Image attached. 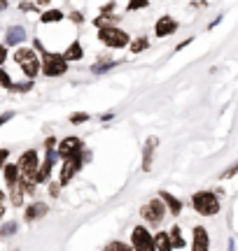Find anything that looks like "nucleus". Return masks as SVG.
<instances>
[{"mask_svg": "<svg viewBox=\"0 0 238 251\" xmlns=\"http://www.w3.org/2000/svg\"><path fill=\"white\" fill-rule=\"evenodd\" d=\"M192 205L201 216H215L220 212V198L212 191H199L192 196Z\"/></svg>", "mask_w": 238, "mask_h": 251, "instance_id": "obj_1", "label": "nucleus"}, {"mask_svg": "<svg viewBox=\"0 0 238 251\" xmlns=\"http://www.w3.org/2000/svg\"><path fill=\"white\" fill-rule=\"evenodd\" d=\"M14 61L19 63V68L24 70L28 79H35V75L42 70V61L35 56L33 49H17L14 51Z\"/></svg>", "mask_w": 238, "mask_h": 251, "instance_id": "obj_2", "label": "nucleus"}, {"mask_svg": "<svg viewBox=\"0 0 238 251\" xmlns=\"http://www.w3.org/2000/svg\"><path fill=\"white\" fill-rule=\"evenodd\" d=\"M98 40L103 45L112 47V49H124V47L131 42L128 33H124L121 28L117 26H105V28H98Z\"/></svg>", "mask_w": 238, "mask_h": 251, "instance_id": "obj_3", "label": "nucleus"}, {"mask_svg": "<svg viewBox=\"0 0 238 251\" xmlns=\"http://www.w3.org/2000/svg\"><path fill=\"white\" fill-rule=\"evenodd\" d=\"M65 70H68V61L63 58V54H52V51L42 54V72H45V77H61Z\"/></svg>", "mask_w": 238, "mask_h": 251, "instance_id": "obj_4", "label": "nucleus"}, {"mask_svg": "<svg viewBox=\"0 0 238 251\" xmlns=\"http://www.w3.org/2000/svg\"><path fill=\"white\" fill-rule=\"evenodd\" d=\"M164 212H168V209H166V205H164V200H161V198L149 200V202H147V205H143V209H140L143 219H145L147 224H152V226H159V224H161Z\"/></svg>", "mask_w": 238, "mask_h": 251, "instance_id": "obj_5", "label": "nucleus"}, {"mask_svg": "<svg viewBox=\"0 0 238 251\" xmlns=\"http://www.w3.org/2000/svg\"><path fill=\"white\" fill-rule=\"evenodd\" d=\"M131 244H133L136 251H156L154 237L149 235V230H147L145 226H136V228H133V233H131Z\"/></svg>", "mask_w": 238, "mask_h": 251, "instance_id": "obj_6", "label": "nucleus"}, {"mask_svg": "<svg viewBox=\"0 0 238 251\" xmlns=\"http://www.w3.org/2000/svg\"><path fill=\"white\" fill-rule=\"evenodd\" d=\"M17 165H19L21 177H35V172L40 170V156H37L35 149H28V151L21 153Z\"/></svg>", "mask_w": 238, "mask_h": 251, "instance_id": "obj_7", "label": "nucleus"}, {"mask_svg": "<svg viewBox=\"0 0 238 251\" xmlns=\"http://www.w3.org/2000/svg\"><path fill=\"white\" fill-rule=\"evenodd\" d=\"M56 161H59V153H56V149H47V156H45V163L40 165V170L35 172V184H45V181H49V175H52V170H54Z\"/></svg>", "mask_w": 238, "mask_h": 251, "instance_id": "obj_8", "label": "nucleus"}, {"mask_svg": "<svg viewBox=\"0 0 238 251\" xmlns=\"http://www.w3.org/2000/svg\"><path fill=\"white\" fill-rule=\"evenodd\" d=\"M80 151H82V142H80V137H65V140L59 142V149H56L59 158H63V161H68L70 156H75V153H80Z\"/></svg>", "mask_w": 238, "mask_h": 251, "instance_id": "obj_9", "label": "nucleus"}, {"mask_svg": "<svg viewBox=\"0 0 238 251\" xmlns=\"http://www.w3.org/2000/svg\"><path fill=\"white\" fill-rule=\"evenodd\" d=\"M210 249V237H208V230L203 226H196L194 228V240H192V251H208Z\"/></svg>", "mask_w": 238, "mask_h": 251, "instance_id": "obj_10", "label": "nucleus"}, {"mask_svg": "<svg viewBox=\"0 0 238 251\" xmlns=\"http://www.w3.org/2000/svg\"><path fill=\"white\" fill-rule=\"evenodd\" d=\"M159 147V137H147L145 149H143V170H152V161H154V149Z\"/></svg>", "mask_w": 238, "mask_h": 251, "instance_id": "obj_11", "label": "nucleus"}, {"mask_svg": "<svg viewBox=\"0 0 238 251\" xmlns=\"http://www.w3.org/2000/svg\"><path fill=\"white\" fill-rule=\"evenodd\" d=\"M175 30H178V21H175V19L161 17L159 21H156V28H154L156 37H168V35H173Z\"/></svg>", "mask_w": 238, "mask_h": 251, "instance_id": "obj_12", "label": "nucleus"}, {"mask_svg": "<svg viewBox=\"0 0 238 251\" xmlns=\"http://www.w3.org/2000/svg\"><path fill=\"white\" fill-rule=\"evenodd\" d=\"M159 198L164 200L166 209H168V212H171L173 216H178L180 212H182V200H180V198H175L173 193H168V191H161V193H159Z\"/></svg>", "mask_w": 238, "mask_h": 251, "instance_id": "obj_13", "label": "nucleus"}, {"mask_svg": "<svg viewBox=\"0 0 238 251\" xmlns=\"http://www.w3.org/2000/svg\"><path fill=\"white\" fill-rule=\"evenodd\" d=\"M47 212H49V207H47L45 202H33V205L26 207V214H24V219H26L28 224H33V221H37V219H42Z\"/></svg>", "mask_w": 238, "mask_h": 251, "instance_id": "obj_14", "label": "nucleus"}, {"mask_svg": "<svg viewBox=\"0 0 238 251\" xmlns=\"http://www.w3.org/2000/svg\"><path fill=\"white\" fill-rule=\"evenodd\" d=\"M2 177H5V181H7V186H9V188L19 186V179H21L19 165H14V163H7V165L2 168Z\"/></svg>", "mask_w": 238, "mask_h": 251, "instance_id": "obj_15", "label": "nucleus"}, {"mask_svg": "<svg viewBox=\"0 0 238 251\" xmlns=\"http://www.w3.org/2000/svg\"><path fill=\"white\" fill-rule=\"evenodd\" d=\"M26 40V28L24 26H9L5 35V45H21Z\"/></svg>", "mask_w": 238, "mask_h": 251, "instance_id": "obj_16", "label": "nucleus"}, {"mask_svg": "<svg viewBox=\"0 0 238 251\" xmlns=\"http://www.w3.org/2000/svg\"><path fill=\"white\" fill-rule=\"evenodd\" d=\"M168 237H171V244H173V249H184V237H182V228L180 226H173L171 230H168Z\"/></svg>", "mask_w": 238, "mask_h": 251, "instance_id": "obj_17", "label": "nucleus"}, {"mask_svg": "<svg viewBox=\"0 0 238 251\" xmlns=\"http://www.w3.org/2000/svg\"><path fill=\"white\" fill-rule=\"evenodd\" d=\"M154 247L156 251H173V244H171V237H168V233H156L154 235Z\"/></svg>", "mask_w": 238, "mask_h": 251, "instance_id": "obj_18", "label": "nucleus"}, {"mask_svg": "<svg viewBox=\"0 0 238 251\" xmlns=\"http://www.w3.org/2000/svg\"><path fill=\"white\" fill-rule=\"evenodd\" d=\"M84 56V51H82V45L80 42H73V45L65 49V54H63V58L65 61H80Z\"/></svg>", "mask_w": 238, "mask_h": 251, "instance_id": "obj_19", "label": "nucleus"}, {"mask_svg": "<svg viewBox=\"0 0 238 251\" xmlns=\"http://www.w3.org/2000/svg\"><path fill=\"white\" fill-rule=\"evenodd\" d=\"M35 179H33V177H21V179H19V188H21V193H24V196H33V193H35Z\"/></svg>", "mask_w": 238, "mask_h": 251, "instance_id": "obj_20", "label": "nucleus"}, {"mask_svg": "<svg viewBox=\"0 0 238 251\" xmlns=\"http://www.w3.org/2000/svg\"><path fill=\"white\" fill-rule=\"evenodd\" d=\"M61 19H63V12H59V9H47V12H42L40 21H42V24H56V21H61Z\"/></svg>", "mask_w": 238, "mask_h": 251, "instance_id": "obj_21", "label": "nucleus"}, {"mask_svg": "<svg viewBox=\"0 0 238 251\" xmlns=\"http://www.w3.org/2000/svg\"><path fill=\"white\" fill-rule=\"evenodd\" d=\"M9 202L14 207H21L24 205V193H21V188L14 186V188H9Z\"/></svg>", "mask_w": 238, "mask_h": 251, "instance_id": "obj_22", "label": "nucleus"}, {"mask_svg": "<svg viewBox=\"0 0 238 251\" xmlns=\"http://www.w3.org/2000/svg\"><path fill=\"white\" fill-rule=\"evenodd\" d=\"M147 47H149L147 37H138V40H133V42H131V51H133V54H140V51H143V49H147Z\"/></svg>", "mask_w": 238, "mask_h": 251, "instance_id": "obj_23", "label": "nucleus"}, {"mask_svg": "<svg viewBox=\"0 0 238 251\" xmlns=\"http://www.w3.org/2000/svg\"><path fill=\"white\" fill-rule=\"evenodd\" d=\"M115 65H117V61H108V63H101V65H91V72L93 75H103V72L112 70Z\"/></svg>", "mask_w": 238, "mask_h": 251, "instance_id": "obj_24", "label": "nucleus"}, {"mask_svg": "<svg viewBox=\"0 0 238 251\" xmlns=\"http://www.w3.org/2000/svg\"><path fill=\"white\" fill-rule=\"evenodd\" d=\"M17 221H7V224L2 226V228H0V235H2V237H9V235H14L17 233Z\"/></svg>", "mask_w": 238, "mask_h": 251, "instance_id": "obj_25", "label": "nucleus"}, {"mask_svg": "<svg viewBox=\"0 0 238 251\" xmlns=\"http://www.w3.org/2000/svg\"><path fill=\"white\" fill-rule=\"evenodd\" d=\"M105 251H136L133 244H124V242H110Z\"/></svg>", "mask_w": 238, "mask_h": 251, "instance_id": "obj_26", "label": "nucleus"}, {"mask_svg": "<svg viewBox=\"0 0 238 251\" xmlns=\"http://www.w3.org/2000/svg\"><path fill=\"white\" fill-rule=\"evenodd\" d=\"M147 5H149V0H128L126 9H128V12H136V9L147 7Z\"/></svg>", "mask_w": 238, "mask_h": 251, "instance_id": "obj_27", "label": "nucleus"}, {"mask_svg": "<svg viewBox=\"0 0 238 251\" xmlns=\"http://www.w3.org/2000/svg\"><path fill=\"white\" fill-rule=\"evenodd\" d=\"M87 119H89V114H87V112H73V114H70V124L80 126V124H84Z\"/></svg>", "mask_w": 238, "mask_h": 251, "instance_id": "obj_28", "label": "nucleus"}, {"mask_svg": "<svg viewBox=\"0 0 238 251\" xmlns=\"http://www.w3.org/2000/svg\"><path fill=\"white\" fill-rule=\"evenodd\" d=\"M236 172H238V161H236V163H231V165H229V168H227L224 172H222L220 177H222V179H231V177H234Z\"/></svg>", "mask_w": 238, "mask_h": 251, "instance_id": "obj_29", "label": "nucleus"}, {"mask_svg": "<svg viewBox=\"0 0 238 251\" xmlns=\"http://www.w3.org/2000/svg\"><path fill=\"white\" fill-rule=\"evenodd\" d=\"M0 84L5 86V89H14V84H12V79H9V75L2 68H0Z\"/></svg>", "mask_w": 238, "mask_h": 251, "instance_id": "obj_30", "label": "nucleus"}, {"mask_svg": "<svg viewBox=\"0 0 238 251\" xmlns=\"http://www.w3.org/2000/svg\"><path fill=\"white\" fill-rule=\"evenodd\" d=\"M59 188H61V184H59V181H52V184H49V196L56 198L59 196Z\"/></svg>", "mask_w": 238, "mask_h": 251, "instance_id": "obj_31", "label": "nucleus"}, {"mask_svg": "<svg viewBox=\"0 0 238 251\" xmlns=\"http://www.w3.org/2000/svg\"><path fill=\"white\" fill-rule=\"evenodd\" d=\"M7 156H9V151L7 149H0V170L7 165Z\"/></svg>", "mask_w": 238, "mask_h": 251, "instance_id": "obj_32", "label": "nucleus"}, {"mask_svg": "<svg viewBox=\"0 0 238 251\" xmlns=\"http://www.w3.org/2000/svg\"><path fill=\"white\" fill-rule=\"evenodd\" d=\"M33 81H26V84H14V91H30Z\"/></svg>", "mask_w": 238, "mask_h": 251, "instance_id": "obj_33", "label": "nucleus"}, {"mask_svg": "<svg viewBox=\"0 0 238 251\" xmlns=\"http://www.w3.org/2000/svg\"><path fill=\"white\" fill-rule=\"evenodd\" d=\"M19 9H21V12H33V2H26V0H24V2H21V5H19Z\"/></svg>", "mask_w": 238, "mask_h": 251, "instance_id": "obj_34", "label": "nucleus"}, {"mask_svg": "<svg viewBox=\"0 0 238 251\" xmlns=\"http://www.w3.org/2000/svg\"><path fill=\"white\" fill-rule=\"evenodd\" d=\"M12 117H14V112H5V114H0V126L7 124V121H9Z\"/></svg>", "mask_w": 238, "mask_h": 251, "instance_id": "obj_35", "label": "nucleus"}, {"mask_svg": "<svg viewBox=\"0 0 238 251\" xmlns=\"http://www.w3.org/2000/svg\"><path fill=\"white\" fill-rule=\"evenodd\" d=\"M70 19H73L75 24H82V21H84V17L80 14V12H73V14H70Z\"/></svg>", "mask_w": 238, "mask_h": 251, "instance_id": "obj_36", "label": "nucleus"}, {"mask_svg": "<svg viewBox=\"0 0 238 251\" xmlns=\"http://www.w3.org/2000/svg\"><path fill=\"white\" fill-rule=\"evenodd\" d=\"M5 58H7V49H5V47L0 45V65L5 63Z\"/></svg>", "mask_w": 238, "mask_h": 251, "instance_id": "obj_37", "label": "nucleus"}, {"mask_svg": "<svg viewBox=\"0 0 238 251\" xmlns=\"http://www.w3.org/2000/svg\"><path fill=\"white\" fill-rule=\"evenodd\" d=\"M45 147H47V149H54V147H56V140H54V137H47Z\"/></svg>", "mask_w": 238, "mask_h": 251, "instance_id": "obj_38", "label": "nucleus"}, {"mask_svg": "<svg viewBox=\"0 0 238 251\" xmlns=\"http://www.w3.org/2000/svg\"><path fill=\"white\" fill-rule=\"evenodd\" d=\"M115 9V2H110V5H105V7H101V12L103 14H108V12H112Z\"/></svg>", "mask_w": 238, "mask_h": 251, "instance_id": "obj_39", "label": "nucleus"}, {"mask_svg": "<svg viewBox=\"0 0 238 251\" xmlns=\"http://www.w3.org/2000/svg\"><path fill=\"white\" fill-rule=\"evenodd\" d=\"M49 2H52V0H37V5H40V7H45V5H49Z\"/></svg>", "mask_w": 238, "mask_h": 251, "instance_id": "obj_40", "label": "nucleus"}, {"mask_svg": "<svg viewBox=\"0 0 238 251\" xmlns=\"http://www.w3.org/2000/svg\"><path fill=\"white\" fill-rule=\"evenodd\" d=\"M7 7V0H0V9H5Z\"/></svg>", "mask_w": 238, "mask_h": 251, "instance_id": "obj_41", "label": "nucleus"}, {"mask_svg": "<svg viewBox=\"0 0 238 251\" xmlns=\"http://www.w3.org/2000/svg\"><path fill=\"white\" fill-rule=\"evenodd\" d=\"M2 214H5V207H2V202H0V219H2Z\"/></svg>", "mask_w": 238, "mask_h": 251, "instance_id": "obj_42", "label": "nucleus"}, {"mask_svg": "<svg viewBox=\"0 0 238 251\" xmlns=\"http://www.w3.org/2000/svg\"><path fill=\"white\" fill-rule=\"evenodd\" d=\"M2 198H5V193H2V191H0V202H2Z\"/></svg>", "mask_w": 238, "mask_h": 251, "instance_id": "obj_43", "label": "nucleus"}]
</instances>
